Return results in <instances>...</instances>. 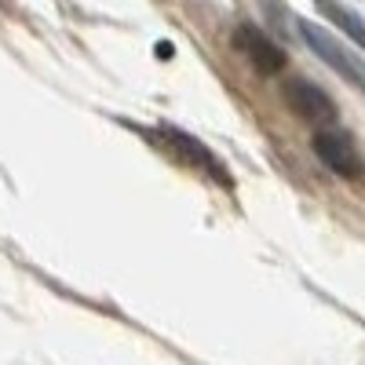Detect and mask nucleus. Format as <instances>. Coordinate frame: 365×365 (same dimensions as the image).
<instances>
[{
  "instance_id": "1",
  "label": "nucleus",
  "mask_w": 365,
  "mask_h": 365,
  "mask_svg": "<svg viewBox=\"0 0 365 365\" xmlns=\"http://www.w3.org/2000/svg\"><path fill=\"white\" fill-rule=\"evenodd\" d=\"M314 154L344 179H365V158L358 154L354 139L340 128H322L314 135Z\"/></svg>"
},
{
  "instance_id": "2",
  "label": "nucleus",
  "mask_w": 365,
  "mask_h": 365,
  "mask_svg": "<svg viewBox=\"0 0 365 365\" xmlns=\"http://www.w3.org/2000/svg\"><path fill=\"white\" fill-rule=\"evenodd\" d=\"M299 34H303V41H307L322 58H325V63L332 66V70H336V73H344L347 81H354L361 91H365V66L358 63V58H351L336 41H332L329 34H322V29L318 26H311V22H299Z\"/></svg>"
},
{
  "instance_id": "3",
  "label": "nucleus",
  "mask_w": 365,
  "mask_h": 365,
  "mask_svg": "<svg viewBox=\"0 0 365 365\" xmlns=\"http://www.w3.org/2000/svg\"><path fill=\"white\" fill-rule=\"evenodd\" d=\"M154 139L168 150L172 158H179V161H187V165H194V168H201V172H208L212 179H220V182H227V168L208 154V146H201L197 139H190V135H182V132H172V128H165V132H154Z\"/></svg>"
},
{
  "instance_id": "4",
  "label": "nucleus",
  "mask_w": 365,
  "mask_h": 365,
  "mask_svg": "<svg viewBox=\"0 0 365 365\" xmlns=\"http://www.w3.org/2000/svg\"><path fill=\"white\" fill-rule=\"evenodd\" d=\"M234 48H237L241 55H245L259 73H278V70L285 66L282 48L274 44L267 34H259L256 26H237V34H234Z\"/></svg>"
},
{
  "instance_id": "5",
  "label": "nucleus",
  "mask_w": 365,
  "mask_h": 365,
  "mask_svg": "<svg viewBox=\"0 0 365 365\" xmlns=\"http://www.w3.org/2000/svg\"><path fill=\"white\" fill-rule=\"evenodd\" d=\"M289 103L299 117L314 120V125H332L336 120V106H332V99L325 96L322 88L307 84V81H292L289 84Z\"/></svg>"
},
{
  "instance_id": "6",
  "label": "nucleus",
  "mask_w": 365,
  "mask_h": 365,
  "mask_svg": "<svg viewBox=\"0 0 365 365\" xmlns=\"http://www.w3.org/2000/svg\"><path fill=\"white\" fill-rule=\"evenodd\" d=\"M318 8H322V15H329L332 22H336L344 34L354 41V44H361L365 48V22L354 15V11H347V8H340L336 0H318Z\"/></svg>"
}]
</instances>
